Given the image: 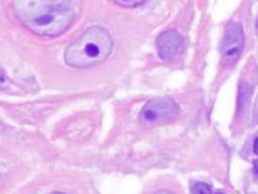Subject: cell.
Wrapping results in <instances>:
<instances>
[{
	"instance_id": "cell-1",
	"label": "cell",
	"mask_w": 258,
	"mask_h": 194,
	"mask_svg": "<svg viewBox=\"0 0 258 194\" xmlns=\"http://www.w3.org/2000/svg\"><path fill=\"white\" fill-rule=\"evenodd\" d=\"M79 0H13L18 21L38 36H58L73 25Z\"/></svg>"
},
{
	"instance_id": "cell-2",
	"label": "cell",
	"mask_w": 258,
	"mask_h": 194,
	"mask_svg": "<svg viewBox=\"0 0 258 194\" xmlns=\"http://www.w3.org/2000/svg\"><path fill=\"white\" fill-rule=\"evenodd\" d=\"M112 39L104 28L92 27L68 46L64 60L74 68H89L100 64L110 55Z\"/></svg>"
},
{
	"instance_id": "cell-3",
	"label": "cell",
	"mask_w": 258,
	"mask_h": 194,
	"mask_svg": "<svg viewBox=\"0 0 258 194\" xmlns=\"http://www.w3.org/2000/svg\"><path fill=\"white\" fill-rule=\"evenodd\" d=\"M179 114V105L171 97H157L150 100L141 111L139 121L145 126H156L176 118Z\"/></svg>"
},
{
	"instance_id": "cell-4",
	"label": "cell",
	"mask_w": 258,
	"mask_h": 194,
	"mask_svg": "<svg viewBox=\"0 0 258 194\" xmlns=\"http://www.w3.org/2000/svg\"><path fill=\"white\" fill-rule=\"evenodd\" d=\"M244 46V35L240 25L232 24L225 29L224 42H222V55L228 64H233L240 57Z\"/></svg>"
},
{
	"instance_id": "cell-5",
	"label": "cell",
	"mask_w": 258,
	"mask_h": 194,
	"mask_svg": "<svg viewBox=\"0 0 258 194\" xmlns=\"http://www.w3.org/2000/svg\"><path fill=\"white\" fill-rule=\"evenodd\" d=\"M180 46H182V36L174 29L165 31L157 39L158 54L163 60L174 58V55L179 51Z\"/></svg>"
},
{
	"instance_id": "cell-6",
	"label": "cell",
	"mask_w": 258,
	"mask_h": 194,
	"mask_svg": "<svg viewBox=\"0 0 258 194\" xmlns=\"http://www.w3.org/2000/svg\"><path fill=\"white\" fill-rule=\"evenodd\" d=\"M112 3L121 6V7H126V9H134V7H139L146 0H111Z\"/></svg>"
},
{
	"instance_id": "cell-7",
	"label": "cell",
	"mask_w": 258,
	"mask_h": 194,
	"mask_svg": "<svg viewBox=\"0 0 258 194\" xmlns=\"http://www.w3.org/2000/svg\"><path fill=\"white\" fill-rule=\"evenodd\" d=\"M191 194H211V187L208 186L207 183H195L191 186Z\"/></svg>"
},
{
	"instance_id": "cell-8",
	"label": "cell",
	"mask_w": 258,
	"mask_h": 194,
	"mask_svg": "<svg viewBox=\"0 0 258 194\" xmlns=\"http://www.w3.org/2000/svg\"><path fill=\"white\" fill-rule=\"evenodd\" d=\"M154 194H174V193H171V191H168V190H160V191H156Z\"/></svg>"
},
{
	"instance_id": "cell-9",
	"label": "cell",
	"mask_w": 258,
	"mask_h": 194,
	"mask_svg": "<svg viewBox=\"0 0 258 194\" xmlns=\"http://www.w3.org/2000/svg\"><path fill=\"white\" fill-rule=\"evenodd\" d=\"M254 153L258 155V139L254 142Z\"/></svg>"
},
{
	"instance_id": "cell-10",
	"label": "cell",
	"mask_w": 258,
	"mask_h": 194,
	"mask_svg": "<svg viewBox=\"0 0 258 194\" xmlns=\"http://www.w3.org/2000/svg\"><path fill=\"white\" fill-rule=\"evenodd\" d=\"M255 173H257L258 176V162H255Z\"/></svg>"
},
{
	"instance_id": "cell-11",
	"label": "cell",
	"mask_w": 258,
	"mask_h": 194,
	"mask_svg": "<svg viewBox=\"0 0 258 194\" xmlns=\"http://www.w3.org/2000/svg\"><path fill=\"white\" fill-rule=\"evenodd\" d=\"M51 194H66V193H60V191H57V193H51Z\"/></svg>"
},
{
	"instance_id": "cell-12",
	"label": "cell",
	"mask_w": 258,
	"mask_h": 194,
	"mask_svg": "<svg viewBox=\"0 0 258 194\" xmlns=\"http://www.w3.org/2000/svg\"><path fill=\"white\" fill-rule=\"evenodd\" d=\"M217 194H222V193H217Z\"/></svg>"
}]
</instances>
